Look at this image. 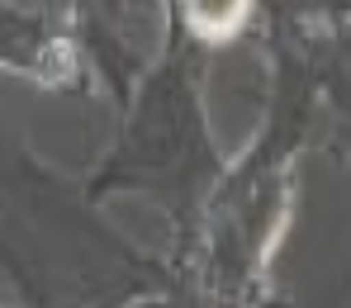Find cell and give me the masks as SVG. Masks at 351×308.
Listing matches in <instances>:
<instances>
[{
    "mask_svg": "<svg viewBox=\"0 0 351 308\" xmlns=\"http://www.w3.org/2000/svg\"><path fill=\"white\" fill-rule=\"evenodd\" d=\"M247 14H252V5H242V0H233V5H185L190 29L204 38H233Z\"/></svg>",
    "mask_w": 351,
    "mask_h": 308,
    "instance_id": "cell-1",
    "label": "cell"
}]
</instances>
